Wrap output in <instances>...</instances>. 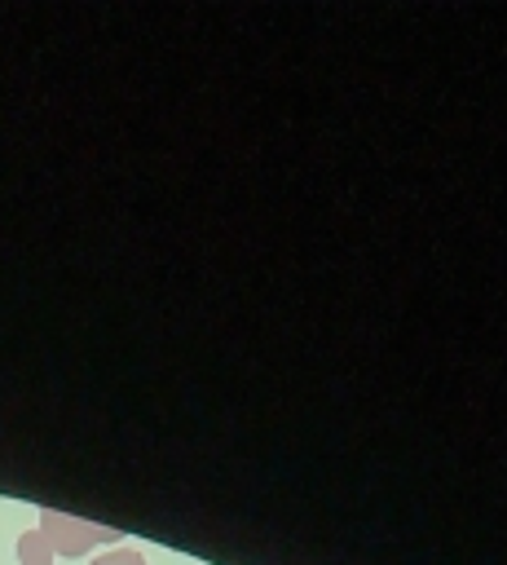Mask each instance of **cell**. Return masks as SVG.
<instances>
[{
  "label": "cell",
  "mask_w": 507,
  "mask_h": 565,
  "mask_svg": "<svg viewBox=\"0 0 507 565\" xmlns=\"http://www.w3.org/2000/svg\"><path fill=\"white\" fill-rule=\"evenodd\" d=\"M93 565H150L137 547H110V552H101V556H93Z\"/></svg>",
  "instance_id": "3"
},
{
  "label": "cell",
  "mask_w": 507,
  "mask_h": 565,
  "mask_svg": "<svg viewBox=\"0 0 507 565\" xmlns=\"http://www.w3.org/2000/svg\"><path fill=\"white\" fill-rule=\"evenodd\" d=\"M35 530L48 539L53 556H84V552H93L97 543H119V530L97 525V521L75 516V512H62V508H40Z\"/></svg>",
  "instance_id": "1"
},
{
  "label": "cell",
  "mask_w": 507,
  "mask_h": 565,
  "mask_svg": "<svg viewBox=\"0 0 507 565\" xmlns=\"http://www.w3.org/2000/svg\"><path fill=\"white\" fill-rule=\"evenodd\" d=\"M57 556H53V547H48V539L40 534V530H22L18 534V565H53Z\"/></svg>",
  "instance_id": "2"
}]
</instances>
